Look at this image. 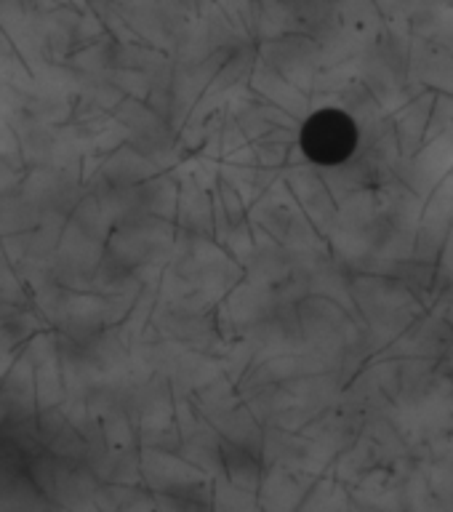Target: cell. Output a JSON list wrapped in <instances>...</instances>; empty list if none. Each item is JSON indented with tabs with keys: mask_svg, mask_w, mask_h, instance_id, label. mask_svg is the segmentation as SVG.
<instances>
[{
	"mask_svg": "<svg viewBox=\"0 0 453 512\" xmlns=\"http://www.w3.org/2000/svg\"><path fill=\"white\" fill-rule=\"evenodd\" d=\"M358 144V131L344 112L323 110L307 120L302 131V147L318 163H339L350 158Z\"/></svg>",
	"mask_w": 453,
	"mask_h": 512,
	"instance_id": "6da1fadb",
	"label": "cell"
}]
</instances>
